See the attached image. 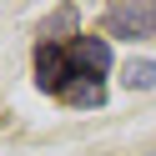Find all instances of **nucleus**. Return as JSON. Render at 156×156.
I'll list each match as a JSON object with an SVG mask.
<instances>
[{
    "mask_svg": "<svg viewBox=\"0 0 156 156\" xmlns=\"http://www.w3.org/2000/svg\"><path fill=\"white\" fill-rule=\"evenodd\" d=\"M106 35H116V41H151L156 35V0H111L106 5Z\"/></svg>",
    "mask_w": 156,
    "mask_h": 156,
    "instance_id": "f257e3e1",
    "label": "nucleus"
},
{
    "mask_svg": "<svg viewBox=\"0 0 156 156\" xmlns=\"http://www.w3.org/2000/svg\"><path fill=\"white\" fill-rule=\"evenodd\" d=\"M66 51H71V66H76L81 76H101L106 66H111V45L96 41V35H76Z\"/></svg>",
    "mask_w": 156,
    "mask_h": 156,
    "instance_id": "f03ea898",
    "label": "nucleus"
},
{
    "mask_svg": "<svg viewBox=\"0 0 156 156\" xmlns=\"http://www.w3.org/2000/svg\"><path fill=\"white\" fill-rule=\"evenodd\" d=\"M121 81L131 86V91H151V86H156V66H151V61H131Z\"/></svg>",
    "mask_w": 156,
    "mask_h": 156,
    "instance_id": "7ed1b4c3",
    "label": "nucleus"
}]
</instances>
